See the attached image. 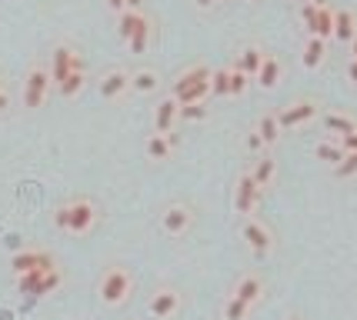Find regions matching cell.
Masks as SVG:
<instances>
[{
    "label": "cell",
    "instance_id": "obj_22",
    "mask_svg": "<svg viewBox=\"0 0 357 320\" xmlns=\"http://www.w3.org/2000/svg\"><path fill=\"white\" fill-rule=\"evenodd\" d=\"M157 87H160V77H157V70H151V67H140V70L130 74V91L134 93H154Z\"/></svg>",
    "mask_w": 357,
    "mask_h": 320
},
{
    "label": "cell",
    "instance_id": "obj_27",
    "mask_svg": "<svg viewBox=\"0 0 357 320\" xmlns=\"http://www.w3.org/2000/svg\"><path fill=\"white\" fill-rule=\"evenodd\" d=\"M50 274V271H27V274H20L17 277V290H20V294H37V287H40V280H44V277Z\"/></svg>",
    "mask_w": 357,
    "mask_h": 320
},
{
    "label": "cell",
    "instance_id": "obj_33",
    "mask_svg": "<svg viewBox=\"0 0 357 320\" xmlns=\"http://www.w3.org/2000/svg\"><path fill=\"white\" fill-rule=\"evenodd\" d=\"M357 174V153H344V160L341 164H337V167H334V177H354Z\"/></svg>",
    "mask_w": 357,
    "mask_h": 320
},
{
    "label": "cell",
    "instance_id": "obj_15",
    "mask_svg": "<svg viewBox=\"0 0 357 320\" xmlns=\"http://www.w3.org/2000/svg\"><path fill=\"white\" fill-rule=\"evenodd\" d=\"M151 37H154V20L147 14H140L137 27L130 33V40H127V50L130 54H147V47H151Z\"/></svg>",
    "mask_w": 357,
    "mask_h": 320
},
{
    "label": "cell",
    "instance_id": "obj_29",
    "mask_svg": "<svg viewBox=\"0 0 357 320\" xmlns=\"http://www.w3.org/2000/svg\"><path fill=\"white\" fill-rule=\"evenodd\" d=\"M207 117H211V107L207 104H187V107H181V114H177V121H187V123L207 121Z\"/></svg>",
    "mask_w": 357,
    "mask_h": 320
},
{
    "label": "cell",
    "instance_id": "obj_24",
    "mask_svg": "<svg viewBox=\"0 0 357 320\" xmlns=\"http://www.w3.org/2000/svg\"><path fill=\"white\" fill-rule=\"evenodd\" d=\"M274 174H278V164H274V157H257V164H254V170H250V177L257 181V187H261V190L274 183Z\"/></svg>",
    "mask_w": 357,
    "mask_h": 320
},
{
    "label": "cell",
    "instance_id": "obj_28",
    "mask_svg": "<svg viewBox=\"0 0 357 320\" xmlns=\"http://www.w3.org/2000/svg\"><path fill=\"white\" fill-rule=\"evenodd\" d=\"M211 93H214V97H231V67L214 70V77H211Z\"/></svg>",
    "mask_w": 357,
    "mask_h": 320
},
{
    "label": "cell",
    "instance_id": "obj_8",
    "mask_svg": "<svg viewBox=\"0 0 357 320\" xmlns=\"http://www.w3.org/2000/svg\"><path fill=\"white\" fill-rule=\"evenodd\" d=\"M190 224H194V211H190L187 204H171L167 211L160 213V227H164L167 237H181V234H187Z\"/></svg>",
    "mask_w": 357,
    "mask_h": 320
},
{
    "label": "cell",
    "instance_id": "obj_30",
    "mask_svg": "<svg viewBox=\"0 0 357 320\" xmlns=\"http://www.w3.org/2000/svg\"><path fill=\"white\" fill-rule=\"evenodd\" d=\"M137 20H140V14H134V10H121V14H117V31H121V40H124V44L130 40Z\"/></svg>",
    "mask_w": 357,
    "mask_h": 320
},
{
    "label": "cell",
    "instance_id": "obj_16",
    "mask_svg": "<svg viewBox=\"0 0 357 320\" xmlns=\"http://www.w3.org/2000/svg\"><path fill=\"white\" fill-rule=\"evenodd\" d=\"M354 37H357V14L351 7H341V10L334 14V40L351 44Z\"/></svg>",
    "mask_w": 357,
    "mask_h": 320
},
{
    "label": "cell",
    "instance_id": "obj_42",
    "mask_svg": "<svg viewBox=\"0 0 357 320\" xmlns=\"http://www.w3.org/2000/svg\"><path fill=\"white\" fill-rule=\"evenodd\" d=\"M351 61L357 63V37H354V40H351Z\"/></svg>",
    "mask_w": 357,
    "mask_h": 320
},
{
    "label": "cell",
    "instance_id": "obj_9",
    "mask_svg": "<svg viewBox=\"0 0 357 320\" xmlns=\"http://www.w3.org/2000/svg\"><path fill=\"white\" fill-rule=\"evenodd\" d=\"M147 310H151V317H154V320L174 317V314L181 310V290H174V287H157L154 297H151V304H147Z\"/></svg>",
    "mask_w": 357,
    "mask_h": 320
},
{
    "label": "cell",
    "instance_id": "obj_18",
    "mask_svg": "<svg viewBox=\"0 0 357 320\" xmlns=\"http://www.w3.org/2000/svg\"><path fill=\"white\" fill-rule=\"evenodd\" d=\"M144 153H147V160H154V164H164V160H171L174 153V144L167 134H151L147 144H144Z\"/></svg>",
    "mask_w": 357,
    "mask_h": 320
},
{
    "label": "cell",
    "instance_id": "obj_37",
    "mask_svg": "<svg viewBox=\"0 0 357 320\" xmlns=\"http://www.w3.org/2000/svg\"><path fill=\"white\" fill-rule=\"evenodd\" d=\"M248 147H250V151H254V153H261V151H264V140H261V134H257V130H250Z\"/></svg>",
    "mask_w": 357,
    "mask_h": 320
},
{
    "label": "cell",
    "instance_id": "obj_1",
    "mask_svg": "<svg viewBox=\"0 0 357 320\" xmlns=\"http://www.w3.org/2000/svg\"><path fill=\"white\" fill-rule=\"evenodd\" d=\"M130 290H134V280H130L124 267H107L100 284H97V294H100V300L107 307H121L130 297Z\"/></svg>",
    "mask_w": 357,
    "mask_h": 320
},
{
    "label": "cell",
    "instance_id": "obj_31",
    "mask_svg": "<svg viewBox=\"0 0 357 320\" xmlns=\"http://www.w3.org/2000/svg\"><path fill=\"white\" fill-rule=\"evenodd\" d=\"M248 314H250V307L244 300H237V297H231L227 307H224V320H248Z\"/></svg>",
    "mask_w": 357,
    "mask_h": 320
},
{
    "label": "cell",
    "instance_id": "obj_4",
    "mask_svg": "<svg viewBox=\"0 0 357 320\" xmlns=\"http://www.w3.org/2000/svg\"><path fill=\"white\" fill-rule=\"evenodd\" d=\"M67 213H70V227H67V234L84 237V234H91L93 224H97V207H93L91 197H74L67 204Z\"/></svg>",
    "mask_w": 357,
    "mask_h": 320
},
{
    "label": "cell",
    "instance_id": "obj_34",
    "mask_svg": "<svg viewBox=\"0 0 357 320\" xmlns=\"http://www.w3.org/2000/svg\"><path fill=\"white\" fill-rule=\"evenodd\" d=\"M317 10H321V7H317L314 0H307V3L301 7V20H304V27H307V37H311L314 24H317Z\"/></svg>",
    "mask_w": 357,
    "mask_h": 320
},
{
    "label": "cell",
    "instance_id": "obj_5",
    "mask_svg": "<svg viewBox=\"0 0 357 320\" xmlns=\"http://www.w3.org/2000/svg\"><path fill=\"white\" fill-rule=\"evenodd\" d=\"M241 234H244V241H248V247L254 250V257L264 260L271 250H274V234L267 230V224H261L257 217H248L244 220V227H241Z\"/></svg>",
    "mask_w": 357,
    "mask_h": 320
},
{
    "label": "cell",
    "instance_id": "obj_40",
    "mask_svg": "<svg viewBox=\"0 0 357 320\" xmlns=\"http://www.w3.org/2000/svg\"><path fill=\"white\" fill-rule=\"evenodd\" d=\"M107 7L114 14H121V10H124V0H107Z\"/></svg>",
    "mask_w": 357,
    "mask_h": 320
},
{
    "label": "cell",
    "instance_id": "obj_39",
    "mask_svg": "<svg viewBox=\"0 0 357 320\" xmlns=\"http://www.w3.org/2000/svg\"><path fill=\"white\" fill-rule=\"evenodd\" d=\"M347 80H351V84L357 87V63L354 61H347Z\"/></svg>",
    "mask_w": 357,
    "mask_h": 320
},
{
    "label": "cell",
    "instance_id": "obj_32",
    "mask_svg": "<svg viewBox=\"0 0 357 320\" xmlns=\"http://www.w3.org/2000/svg\"><path fill=\"white\" fill-rule=\"evenodd\" d=\"M248 87H250V77L244 74V70L231 67V97H241V93H248Z\"/></svg>",
    "mask_w": 357,
    "mask_h": 320
},
{
    "label": "cell",
    "instance_id": "obj_20",
    "mask_svg": "<svg viewBox=\"0 0 357 320\" xmlns=\"http://www.w3.org/2000/svg\"><path fill=\"white\" fill-rule=\"evenodd\" d=\"M321 123H324V130L327 134H334V137H344V134H354L357 130V121L351 117V114H324L321 117Z\"/></svg>",
    "mask_w": 357,
    "mask_h": 320
},
{
    "label": "cell",
    "instance_id": "obj_36",
    "mask_svg": "<svg viewBox=\"0 0 357 320\" xmlns=\"http://www.w3.org/2000/svg\"><path fill=\"white\" fill-rule=\"evenodd\" d=\"M337 144H341L344 153H357V130H354V134H344V137H337Z\"/></svg>",
    "mask_w": 357,
    "mask_h": 320
},
{
    "label": "cell",
    "instance_id": "obj_25",
    "mask_svg": "<svg viewBox=\"0 0 357 320\" xmlns=\"http://www.w3.org/2000/svg\"><path fill=\"white\" fill-rule=\"evenodd\" d=\"M314 153H317V160H324V164H341L344 160V151H341V144L337 140H321L317 147H314Z\"/></svg>",
    "mask_w": 357,
    "mask_h": 320
},
{
    "label": "cell",
    "instance_id": "obj_38",
    "mask_svg": "<svg viewBox=\"0 0 357 320\" xmlns=\"http://www.w3.org/2000/svg\"><path fill=\"white\" fill-rule=\"evenodd\" d=\"M7 107H10V91H7V87H3V80H0V114H3Z\"/></svg>",
    "mask_w": 357,
    "mask_h": 320
},
{
    "label": "cell",
    "instance_id": "obj_26",
    "mask_svg": "<svg viewBox=\"0 0 357 320\" xmlns=\"http://www.w3.org/2000/svg\"><path fill=\"white\" fill-rule=\"evenodd\" d=\"M84 87H87V70H74L63 84H57V93H61V97H77Z\"/></svg>",
    "mask_w": 357,
    "mask_h": 320
},
{
    "label": "cell",
    "instance_id": "obj_35",
    "mask_svg": "<svg viewBox=\"0 0 357 320\" xmlns=\"http://www.w3.org/2000/svg\"><path fill=\"white\" fill-rule=\"evenodd\" d=\"M54 227H57V230H67V227H70V213H67V204L54 211Z\"/></svg>",
    "mask_w": 357,
    "mask_h": 320
},
{
    "label": "cell",
    "instance_id": "obj_12",
    "mask_svg": "<svg viewBox=\"0 0 357 320\" xmlns=\"http://www.w3.org/2000/svg\"><path fill=\"white\" fill-rule=\"evenodd\" d=\"M267 57V50L264 47H257V44H244L241 50H237V57H234L231 67H237V70H244V74L254 80L257 77V70H261V63H264Z\"/></svg>",
    "mask_w": 357,
    "mask_h": 320
},
{
    "label": "cell",
    "instance_id": "obj_11",
    "mask_svg": "<svg viewBox=\"0 0 357 320\" xmlns=\"http://www.w3.org/2000/svg\"><path fill=\"white\" fill-rule=\"evenodd\" d=\"M97 91L104 100H117V97H124L130 91V70H107V74L100 77V84H97Z\"/></svg>",
    "mask_w": 357,
    "mask_h": 320
},
{
    "label": "cell",
    "instance_id": "obj_17",
    "mask_svg": "<svg viewBox=\"0 0 357 320\" xmlns=\"http://www.w3.org/2000/svg\"><path fill=\"white\" fill-rule=\"evenodd\" d=\"M261 294H264V280H261L257 274L241 277V284L234 287V297H237V300H244L248 307L257 304V300H261Z\"/></svg>",
    "mask_w": 357,
    "mask_h": 320
},
{
    "label": "cell",
    "instance_id": "obj_21",
    "mask_svg": "<svg viewBox=\"0 0 357 320\" xmlns=\"http://www.w3.org/2000/svg\"><path fill=\"white\" fill-rule=\"evenodd\" d=\"M280 70H284V67H280V61L274 57V54H267L254 80H257V84H261L264 91H274V87H278V80H280Z\"/></svg>",
    "mask_w": 357,
    "mask_h": 320
},
{
    "label": "cell",
    "instance_id": "obj_2",
    "mask_svg": "<svg viewBox=\"0 0 357 320\" xmlns=\"http://www.w3.org/2000/svg\"><path fill=\"white\" fill-rule=\"evenodd\" d=\"M50 87H54V80H50V70H47L44 63H33L31 70H27V77H24V107L27 110H37V107H44L47 93H50Z\"/></svg>",
    "mask_w": 357,
    "mask_h": 320
},
{
    "label": "cell",
    "instance_id": "obj_10",
    "mask_svg": "<svg viewBox=\"0 0 357 320\" xmlns=\"http://www.w3.org/2000/svg\"><path fill=\"white\" fill-rule=\"evenodd\" d=\"M10 267H14V274H27V271H54L57 267V260L50 257L47 250H20V254H14V260H10Z\"/></svg>",
    "mask_w": 357,
    "mask_h": 320
},
{
    "label": "cell",
    "instance_id": "obj_3",
    "mask_svg": "<svg viewBox=\"0 0 357 320\" xmlns=\"http://www.w3.org/2000/svg\"><path fill=\"white\" fill-rule=\"evenodd\" d=\"M47 70H50V80H54V87H57V84H63L74 70H87V67H84V57H80L70 44H57L54 47V54H50Z\"/></svg>",
    "mask_w": 357,
    "mask_h": 320
},
{
    "label": "cell",
    "instance_id": "obj_13",
    "mask_svg": "<svg viewBox=\"0 0 357 320\" xmlns=\"http://www.w3.org/2000/svg\"><path fill=\"white\" fill-rule=\"evenodd\" d=\"M211 77H214V70H211L207 63H190V67H187V70H181V74H177V80L171 84V97H181L187 87L204 84V80H211Z\"/></svg>",
    "mask_w": 357,
    "mask_h": 320
},
{
    "label": "cell",
    "instance_id": "obj_7",
    "mask_svg": "<svg viewBox=\"0 0 357 320\" xmlns=\"http://www.w3.org/2000/svg\"><path fill=\"white\" fill-rule=\"evenodd\" d=\"M317 100H294V104H287L284 110L278 114V121H280V130H294V127H304V123H311L314 117H317Z\"/></svg>",
    "mask_w": 357,
    "mask_h": 320
},
{
    "label": "cell",
    "instance_id": "obj_43",
    "mask_svg": "<svg viewBox=\"0 0 357 320\" xmlns=\"http://www.w3.org/2000/svg\"><path fill=\"white\" fill-rule=\"evenodd\" d=\"M287 320H301V317H287Z\"/></svg>",
    "mask_w": 357,
    "mask_h": 320
},
{
    "label": "cell",
    "instance_id": "obj_41",
    "mask_svg": "<svg viewBox=\"0 0 357 320\" xmlns=\"http://www.w3.org/2000/svg\"><path fill=\"white\" fill-rule=\"evenodd\" d=\"M194 3H197L201 10H211V7H214V3H220V0H194Z\"/></svg>",
    "mask_w": 357,
    "mask_h": 320
},
{
    "label": "cell",
    "instance_id": "obj_23",
    "mask_svg": "<svg viewBox=\"0 0 357 320\" xmlns=\"http://www.w3.org/2000/svg\"><path fill=\"white\" fill-rule=\"evenodd\" d=\"M257 134H261V140H264V147H274L280 140V121H278V114H261V121H257V127H254Z\"/></svg>",
    "mask_w": 357,
    "mask_h": 320
},
{
    "label": "cell",
    "instance_id": "obj_14",
    "mask_svg": "<svg viewBox=\"0 0 357 320\" xmlns=\"http://www.w3.org/2000/svg\"><path fill=\"white\" fill-rule=\"evenodd\" d=\"M177 114H181L177 97H164V100L154 107V134H174Z\"/></svg>",
    "mask_w": 357,
    "mask_h": 320
},
{
    "label": "cell",
    "instance_id": "obj_19",
    "mask_svg": "<svg viewBox=\"0 0 357 320\" xmlns=\"http://www.w3.org/2000/svg\"><path fill=\"white\" fill-rule=\"evenodd\" d=\"M324 61H327V40L307 37V40H304V54H301V63H304L307 70H317Z\"/></svg>",
    "mask_w": 357,
    "mask_h": 320
},
{
    "label": "cell",
    "instance_id": "obj_6",
    "mask_svg": "<svg viewBox=\"0 0 357 320\" xmlns=\"http://www.w3.org/2000/svg\"><path fill=\"white\" fill-rule=\"evenodd\" d=\"M261 194H264V190L250 177V170H244V174L237 177V190H234V207H237V213L250 217V213L257 211V204H261Z\"/></svg>",
    "mask_w": 357,
    "mask_h": 320
}]
</instances>
